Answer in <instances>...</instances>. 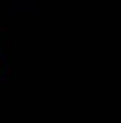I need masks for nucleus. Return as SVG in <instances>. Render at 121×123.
I'll use <instances>...</instances> for the list:
<instances>
[]
</instances>
